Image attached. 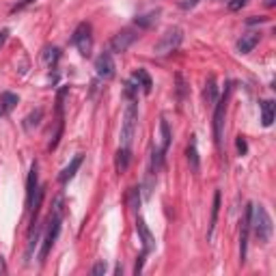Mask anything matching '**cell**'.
Returning a JSON list of instances; mask_svg holds the SVG:
<instances>
[{"label": "cell", "instance_id": "obj_36", "mask_svg": "<svg viewBox=\"0 0 276 276\" xmlns=\"http://www.w3.org/2000/svg\"><path fill=\"white\" fill-rule=\"evenodd\" d=\"M0 274H7V261H4V257H0Z\"/></svg>", "mask_w": 276, "mask_h": 276}, {"label": "cell", "instance_id": "obj_37", "mask_svg": "<svg viewBox=\"0 0 276 276\" xmlns=\"http://www.w3.org/2000/svg\"><path fill=\"white\" fill-rule=\"evenodd\" d=\"M7 35H9V30H2V32H0V46L4 43V39H7Z\"/></svg>", "mask_w": 276, "mask_h": 276}, {"label": "cell", "instance_id": "obj_7", "mask_svg": "<svg viewBox=\"0 0 276 276\" xmlns=\"http://www.w3.org/2000/svg\"><path fill=\"white\" fill-rule=\"evenodd\" d=\"M252 205L246 203L244 216H242V229H240V263H246V252H248V237H251V218H252Z\"/></svg>", "mask_w": 276, "mask_h": 276}, {"label": "cell", "instance_id": "obj_4", "mask_svg": "<svg viewBox=\"0 0 276 276\" xmlns=\"http://www.w3.org/2000/svg\"><path fill=\"white\" fill-rule=\"evenodd\" d=\"M181 41H183V30L179 26H171V28L160 37V41L153 46V52L158 54V56H166V54L175 52L177 48L181 46Z\"/></svg>", "mask_w": 276, "mask_h": 276}, {"label": "cell", "instance_id": "obj_21", "mask_svg": "<svg viewBox=\"0 0 276 276\" xmlns=\"http://www.w3.org/2000/svg\"><path fill=\"white\" fill-rule=\"evenodd\" d=\"M160 134H162V151H169L171 149V140H173V134H171V127H169V121H166L164 117L160 119Z\"/></svg>", "mask_w": 276, "mask_h": 276}, {"label": "cell", "instance_id": "obj_6", "mask_svg": "<svg viewBox=\"0 0 276 276\" xmlns=\"http://www.w3.org/2000/svg\"><path fill=\"white\" fill-rule=\"evenodd\" d=\"M72 43L78 48V52L84 58L91 56V52H93V28H91L89 22H82V24L75 26V30L72 35Z\"/></svg>", "mask_w": 276, "mask_h": 276}, {"label": "cell", "instance_id": "obj_34", "mask_svg": "<svg viewBox=\"0 0 276 276\" xmlns=\"http://www.w3.org/2000/svg\"><path fill=\"white\" fill-rule=\"evenodd\" d=\"M32 2H35V0H20V2L15 4V7L11 9V11H13V13H15V11H22L24 7H28V4H32Z\"/></svg>", "mask_w": 276, "mask_h": 276}, {"label": "cell", "instance_id": "obj_31", "mask_svg": "<svg viewBox=\"0 0 276 276\" xmlns=\"http://www.w3.org/2000/svg\"><path fill=\"white\" fill-rule=\"evenodd\" d=\"M145 257H147V252H140L138 255V259H136V266H134V274H140L143 272V266H145Z\"/></svg>", "mask_w": 276, "mask_h": 276}, {"label": "cell", "instance_id": "obj_14", "mask_svg": "<svg viewBox=\"0 0 276 276\" xmlns=\"http://www.w3.org/2000/svg\"><path fill=\"white\" fill-rule=\"evenodd\" d=\"M20 104V97L15 93H11V91H4V93H0V119L7 117L11 110H13L15 106Z\"/></svg>", "mask_w": 276, "mask_h": 276}, {"label": "cell", "instance_id": "obj_10", "mask_svg": "<svg viewBox=\"0 0 276 276\" xmlns=\"http://www.w3.org/2000/svg\"><path fill=\"white\" fill-rule=\"evenodd\" d=\"M39 188V164L32 162L30 164V173H28V179H26V205H32V199H35V192Z\"/></svg>", "mask_w": 276, "mask_h": 276}, {"label": "cell", "instance_id": "obj_35", "mask_svg": "<svg viewBox=\"0 0 276 276\" xmlns=\"http://www.w3.org/2000/svg\"><path fill=\"white\" fill-rule=\"evenodd\" d=\"M263 22H268V18H251L248 24H263Z\"/></svg>", "mask_w": 276, "mask_h": 276}, {"label": "cell", "instance_id": "obj_25", "mask_svg": "<svg viewBox=\"0 0 276 276\" xmlns=\"http://www.w3.org/2000/svg\"><path fill=\"white\" fill-rule=\"evenodd\" d=\"M127 205L134 209V212H138V209H140V188H129V192H127Z\"/></svg>", "mask_w": 276, "mask_h": 276}, {"label": "cell", "instance_id": "obj_24", "mask_svg": "<svg viewBox=\"0 0 276 276\" xmlns=\"http://www.w3.org/2000/svg\"><path fill=\"white\" fill-rule=\"evenodd\" d=\"M138 93H140V86L136 84V80H127L125 86H123V97H125L127 101H136L138 100Z\"/></svg>", "mask_w": 276, "mask_h": 276}, {"label": "cell", "instance_id": "obj_8", "mask_svg": "<svg viewBox=\"0 0 276 276\" xmlns=\"http://www.w3.org/2000/svg\"><path fill=\"white\" fill-rule=\"evenodd\" d=\"M136 39H138L136 30L123 28V30H119L117 35H112V39H110V50L117 52V54H123V52L129 50V46H132V43L136 41Z\"/></svg>", "mask_w": 276, "mask_h": 276}, {"label": "cell", "instance_id": "obj_2", "mask_svg": "<svg viewBox=\"0 0 276 276\" xmlns=\"http://www.w3.org/2000/svg\"><path fill=\"white\" fill-rule=\"evenodd\" d=\"M251 229H255V235L259 242L268 244L274 235V223L270 218L268 209L263 205H252V218H251Z\"/></svg>", "mask_w": 276, "mask_h": 276}, {"label": "cell", "instance_id": "obj_28", "mask_svg": "<svg viewBox=\"0 0 276 276\" xmlns=\"http://www.w3.org/2000/svg\"><path fill=\"white\" fill-rule=\"evenodd\" d=\"M248 4V0H229V2H226V7H229V11H242Z\"/></svg>", "mask_w": 276, "mask_h": 276}, {"label": "cell", "instance_id": "obj_1", "mask_svg": "<svg viewBox=\"0 0 276 276\" xmlns=\"http://www.w3.org/2000/svg\"><path fill=\"white\" fill-rule=\"evenodd\" d=\"M61 220H63V199H56V203H54V212H52V216H50V223H48L46 237H43L41 252H39V261H41V263L46 261L48 252L52 251L54 242L58 240V233H61Z\"/></svg>", "mask_w": 276, "mask_h": 276}, {"label": "cell", "instance_id": "obj_5", "mask_svg": "<svg viewBox=\"0 0 276 276\" xmlns=\"http://www.w3.org/2000/svg\"><path fill=\"white\" fill-rule=\"evenodd\" d=\"M136 121H138L136 101H127L125 115H123V125H121V147H132L134 132H136Z\"/></svg>", "mask_w": 276, "mask_h": 276}, {"label": "cell", "instance_id": "obj_30", "mask_svg": "<svg viewBox=\"0 0 276 276\" xmlns=\"http://www.w3.org/2000/svg\"><path fill=\"white\" fill-rule=\"evenodd\" d=\"M235 147H237V151H240V155H246L248 153V145H246V138L244 136H237Z\"/></svg>", "mask_w": 276, "mask_h": 276}, {"label": "cell", "instance_id": "obj_15", "mask_svg": "<svg viewBox=\"0 0 276 276\" xmlns=\"http://www.w3.org/2000/svg\"><path fill=\"white\" fill-rule=\"evenodd\" d=\"M132 78L136 80V84L140 86V91H143L145 95H149L151 91H153V80H151V75L147 74V69L138 67L136 72H134V75H132Z\"/></svg>", "mask_w": 276, "mask_h": 276}, {"label": "cell", "instance_id": "obj_17", "mask_svg": "<svg viewBox=\"0 0 276 276\" xmlns=\"http://www.w3.org/2000/svg\"><path fill=\"white\" fill-rule=\"evenodd\" d=\"M203 100H205V104H209V106H214V104H216V100H218V86H216V75H214V74L209 75L207 82H205Z\"/></svg>", "mask_w": 276, "mask_h": 276}, {"label": "cell", "instance_id": "obj_12", "mask_svg": "<svg viewBox=\"0 0 276 276\" xmlns=\"http://www.w3.org/2000/svg\"><path fill=\"white\" fill-rule=\"evenodd\" d=\"M82 160H84V155H82V153L75 155V158H74L72 162H69V164L65 166V169H63L61 173H58V181H61V183H67L69 179H74V175L78 173L80 166H82Z\"/></svg>", "mask_w": 276, "mask_h": 276}, {"label": "cell", "instance_id": "obj_27", "mask_svg": "<svg viewBox=\"0 0 276 276\" xmlns=\"http://www.w3.org/2000/svg\"><path fill=\"white\" fill-rule=\"evenodd\" d=\"M41 117H43V110H41V108H37V110L32 112L30 117H26V121H24V127H26V129H30L32 125H39Z\"/></svg>", "mask_w": 276, "mask_h": 276}, {"label": "cell", "instance_id": "obj_11", "mask_svg": "<svg viewBox=\"0 0 276 276\" xmlns=\"http://www.w3.org/2000/svg\"><path fill=\"white\" fill-rule=\"evenodd\" d=\"M136 231H138V235H140V242H143V252H149L155 248V237H153V233L149 231V226H147V223H145L143 218H136Z\"/></svg>", "mask_w": 276, "mask_h": 276}, {"label": "cell", "instance_id": "obj_38", "mask_svg": "<svg viewBox=\"0 0 276 276\" xmlns=\"http://www.w3.org/2000/svg\"><path fill=\"white\" fill-rule=\"evenodd\" d=\"M115 274H123V266H121V263H119V266L115 268Z\"/></svg>", "mask_w": 276, "mask_h": 276}, {"label": "cell", "instance_id": "obj_16", "mask_svg": "<svg viewBox=\"0 0 276 276\" xmlns=\"http://www.w3.org/2000/svg\"><path fill=\"white\" fill-rule=\"evenodd\" d=\"M274 115H276V104L272 100H263L261 101V123L263 127H270L274 123Z\"/></svg>", "mask_w": 276, "mask_h": 276}, {"label": "cell", "instance_id": "obj_22", "mask_svg": "<svg viewBox=\"0 0 276 276\" xmlns=\"http://www.w3.org/2000/svg\"><path fill=\"white\" fill-rule=\"evenodd\" d=\"M218 212H220V190L214 192V205H212V218H209V231H207V237L214 235V229H216V223H218Z\"/></svg>", "mask_w": 276, "mask_h": 276}, {"label": "cell", "instance_id": "obj_9", "mask_svg": "<svg viewBox=\"0 0 276 276\" xmlns=\"http://www.w3.org/2000/svg\"><path fill=\"white\" fill-rule=\"evenodd\" d=\"M95 72L100 78H112L115 75V61H112L110 52H101L95 58Z\"/></svg>", "mask_w": 276, "mask_h": 276}, {"label": "cell", "instance_id": "obj_18", "mask_svg": "<svg viewBox=\"0 0 276 276\" xmlns=\"http://www.w3.org/2000/svg\"><path fill=\"white\" fill-rule=\"evenodd\" d=\"M129 162H132V151L129 147H121L117 151V158H115V166H117V173H125Z\"/></svg>", "mask_w": 276, "mask_h": 276}, {"label": "cell", "instance_id": "obj_3", "mask_svg": "<svg viewBox=\"0 0 276 276\" xmlns=\"http://www.w3.org/2000/svg\"><path fill=\"white\" fill-rule=\"evenodd\" d=\"M233 89V82L225 84V93L216 100L214 104V140L216 147H223V132H225V115H226V104H229V95Z\"/></svg>", "mask_w": 276, "mask_h": 276}, {"label": "cell", "instance_id": "obj_29", "mask_svg": "<svg viewBox=\"0 0 276 276\" xmlns=\"http://www.w3.org/2000/svg\"><path fill=\"white\" fill-rule=\"evenodd\" d=\"M175 80H177V100H183V93H186V84H183V78H181V75L179 74H177L175 75Z\"/></svg>", "mask_w": 276, "mask_h": 276}, {"label": "cell", "instance_id": "obj_20", "mask_svg": "<svg viewBox=\"0 0 276 276\" xmlns=\"http://www.w3.org/2000/svg\"><path fill=\"white\" fill-rule=\"evenodd\" d=\"M164 151L162 149H151V166H149V173H153V175H158L162 171V166H164Z\"/></svg>", "mask_w": 276, "mask_h": 276}, {"label": "cell", "instance_id": "obj_19", "mask_svg": "<svg viewBox=\"0 0 276 276\" xmlns=\"http://www.w3.org/2000/svg\"><path fill=\"white\" fill-rule=\"evenodd\" d=\"M186 155H188V162H190V169L194 173H199L201 160H199V151H197V136H190V145H188V149H186Z\"/></svg>", "mask_w": 276, "mask_h": 276}, {"label": "cell", "instance_id": "obj_13", "mask_svg": "<svg viewBox=\"0 0 276 276\" xmlns=\"http://www.w3.org/2000/svg\"><path fill=\"white\" fill-rule=\"evenodd\" d=\"M259 39H261L259 32H246V35H242L240 39H237V52H242V54L252 52L255 50V46L259 43Z\"/></svg>", "mask_w": 276, "mask_h": 276}, {"label": "cell", "instance_id": "obj_33", "mask_svg": "<svg viewBox=\"0 0 276 276\" xmlns=\"http://www.w3.org/2000/svg\"><path fill=\"white\" fill-rule=\"evenodd\" d=\"M199 2H201V0H181V2H179V7H181L183 11H188V9H194Z\"/></svg>", "mask_w": 276, "mask_h": 276}, {"label": "cell", "instance_id": "obj_23", "mask_svg": "<svg viewBox=\"0 0 276 276\" xmlns=\"http://www.w3.org/2000/svg\"><path fill=\"white\" fill-rule=\"evenodd\" d=\"M158 15H160V9L149 11V13H145V15H136V20H134V24H136L138 28H149V26L153 24L155 20H158Z\"/></svg>", "mask_w": 276, "mask_h": 276}, {"label": "cell", "instance_id": "obj_26", "mask_svg": "<svg viewBox=\"0 0 276 276\" xmlns=\"http://www.w3.org/2000/svg\"><path fill=\"white\" fill-rule=\"evenodd\" d=\"M43 58H46L48 65H56L58 58H61V50H58V48H46V52H43Z\"/></svg>", "mask_w": 276, "mask_h": 276}, {"label": "cell", "instance_id": "obj_32", "mask_svg": "<svg viewBox=\"0 0 276 276\" xmlns=\"http://www.w3.org/2000/svg\"><path fill=\"white\" fill-rule=\"evenodd\" d=\"M91 274H93V276H101V274H106V263H104V261H97L95 266H93V270H91Z\"/></svg>", "mask_w": 276, "mask_h": 276}]
</instances>
